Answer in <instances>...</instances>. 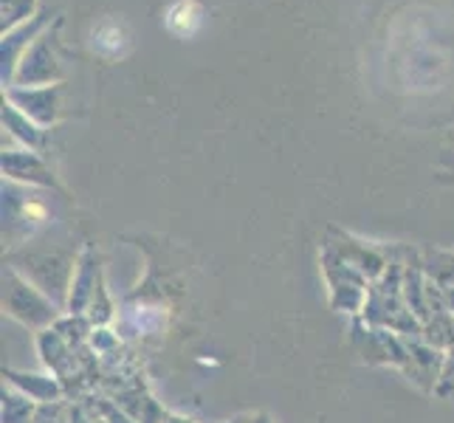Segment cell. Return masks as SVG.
<instances>
[{
    "label": "cell",
    "mask_w": 454,
    "mask_h": 423,
    "mask_svg": "<svg viewBox=\"0 0 454 423\" xmlns=\"http://www.w3.org/2000/svg\"><path fill=\"white\" fill-rule=\"evenodd\" d=\"M4 310L14 322H20L31 331H49L59 322V305L45 296L35 282H28L18 269L4 271Z\"/></svg>",
    "instance_id": "obj_1"
},
{
    "label": "cell",
    "mask_w": 454,
    "mask_h": 423,
    "mask_svg": "<svg viewBox=\"0 0 454 423\" xmlns=\"http://www.w3.org/2000/svg\"><path fill=\"white\" fill-rule=\"evenodd\" d=\"M6 381L9 387L20 389L26 398L35 403H57L62 398V381L57 375H43V372H18V370H6Z\"/></svg>",
    "instance_id": "obj_3"
},
{
    "label": "cell",
    "mask_w": 454,
    "mask_h": 423,
    "mask_svg": "<svg viewBox=\"0 0 454 423\" xmlns=\"http://www.w3.org/2000/svg\"><path fill=\"white\" fill-rule=\"evenodd\" d=\"M102 282L105 279H102L99 257L88 248V252L80 257V262H76L74 282H71V294H68V305H66V310L71 313V317H85Z\"/></svg>",
    "instance_id": "obj_2"
},
{
    "label": "cell",
    "mask_w": 454,
    "mask_h": 423,
    "mask_svg": "<svg viewBox=\"0 0 454 423\" xmlns=\"http://www.w3.org/2000/svg\"><path fill=\"white\" fill-rule=\"evenodd\" d=\"M37 406L31 398H26L20 389L4 387V423H31L37 415Z\"/></svg>",
    "instance_id": "obj_4"
}]
</instances>
